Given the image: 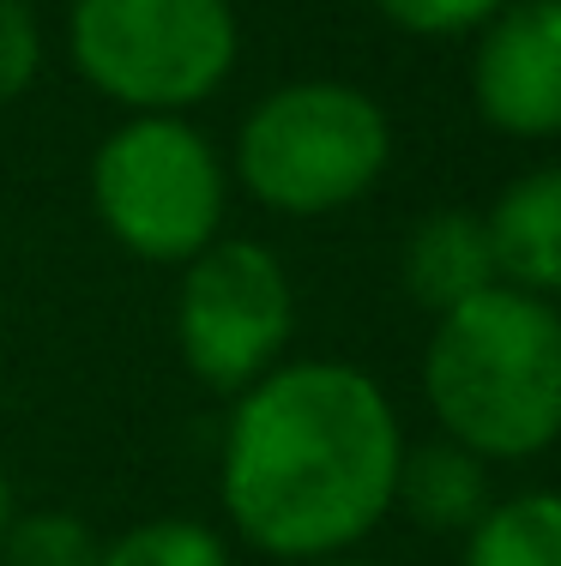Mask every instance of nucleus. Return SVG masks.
<instances>
[{"label":"nucleus","mask_w":561,"mask_h":566,"mask_svg":"<svg viewBox=\"0 0 561 566\" xmlns=\"http://www.w3.org/2000/svg\"><path fill=\"white\" fill-rule=\"evenodd\" d=\"M398 458V410L374 374L332 356L278 361L236 392L218 494L260 555L332 560L393 512Z\"/></svg>","instance_id":"f257e3e1"},{"label":"nucleus","mask_w":561,"mask_h":566,"mask_svg":"<svg viewBox=\"0 0 561 566\" xmlns=\"http://www.w3.org/2000/svg\"><path fill=\"white\" fill-rule=\"evenodd\" d=\"M423 398L447 440L489 464H519L561 440V307L496 290L435 314Z\"/></svg>","instance_id":"f03ea898"},{"label":"nucleus","mask_w":561,"mask_h":566,"mask_svg":"<svg viewBox=\"0 0 561 566\" xmlns=\"http://www.w3.org/2000/svg\"><path fill=\"white\" fill-rule=\"evenodd\" d=\"M393 164V120L363 85L297 78L253 103L236 139V181L278 218H332L374 193Z\"/></svg>","instance_id":"7ed1b4c3"},{"label":"nucleus","mask_w":561,"mask_h":566,"mask_svg":"<svg viewBox=\"0 0 561 566\" xmlns=\"http://www.w3.org/2000/svg\"><path fill=\"white\" fill-rule=\"evenodd\" d=\"M73 66L97 97L133 115H181L236 73L230 0H73Z\"/></svg>","instance_id":"20e7f679"},{"label":"nucleus","mask_w":561,"mask_h":566,"mask_svg":"<svg viewBox=\"0 0 561 566\" xmlns=\"http://www.w3.org/2000/svg\"><path fill=\"white\" fill-rule=\"evenodd\" d=\"M91 206L133 260L187 265L218 241L230 175L181 115H133L91 157Z\"/></svg>","instance_id":"39448f33"},{"label":"nucleus","mask_w":561,"mask_h":566,"mask_svg":"<svg viewBox=\"0 0 561 566\" xmlns=\"http://www.w3.org/2000/svg\"><path fill=\"white\" fill-rule=\"evenodd\" d=\"M297 332V290L272 248L260 241H211L187 260L176 295V344L199 386L248 392L278 368Z\"/></svg>","instance_id":"423d86ee"},{"label":"nucleus","mask_w":561,"mask_h":566,"mask_svg":"<svg viewBox=\"0 0 561 566\" xmlns=\"http://www.w3.org/2000/svg\"><path fill=\"white\" fill-rule=\"evenodd\" d=\"M471 103L507 139L561 133V0H507L477 31Z\"/></svg>","instance_id":"0eeeda50"},{"label":"nucleus","mask_w":561,"mask_h":566,"mask_svg":"<svg viewBox=\"0 0 561 566\" xmlns=\"http://www.w3.org/2000/svg\"><path fill=\"white\" fill-rule=\"evenodd\" d=\"M496 277L507 290H526L555 302L561 295V164L526 169L507 181V193L484 211Z\"/></svg>","instance_id":"6e6552de"},{"label":"nucleus","mask_w":561,"mask_h":566,"mask_svg":"<svg viewBox=\"0 0 561 566\" xmlns=\"http://www.w3.org/2000/svg\"><path fill=\"white\" fill-rule=\"evenodd\" d=\"M398 277H405L411 302H423L429 314L471 302V295L496 290V253H489V229L484 211H429L417 218V229L405 235L398 253Z\"/></svg>","instance_id":"1a4fd4ad"},{"label":"nucleus","mask_w":561,"mask_h":566,"mask_svg":"<svg viewBox=\"0 0 561 566\" xmlns=\"http://www.w3.org/2000/svg\"><path fill=\"white\" fill-rule=\"evenodd\" d=\"M393 506H405L411 524L429 536H465L489 512V458H477L447 434L429 447H405Z\"/></svg>","instance_id":"9d476101"},{"label":"nucleus","mask_w":561,"mask_h":566,"mask_svg":"<svg viewBox=\"0 0 561 566\" xmlns=\"http://www.w3.org/2000/svg\"><path fill=\"white\" fill-rule=\"evenodd\" d=\"M465 566H561V494L531 489L489 501L465 531Z\"/></svg>","instance_id":"9b49d317"},{"label":"nucleus","mask_w":561,"mask_h":566,"mask_svg":"<svg viewBox=\"0 0 561 566\" xmlns=\"http://www.w3.org/2000/svg\"><path fill=\"white\" fill-rule=\"evenodd\" d=\"M0 566H103V543L79 512H19L0 536Z\"/></svg>","instance_id":"f8f14e48"},{"label":"nucleus","mask_w":561,"mask_h":566,"mask_svg":"<svg viewBox=\"0 0 561 566\" xmlns=\"http://www.w3.org/2000/svg\"><path fill=\"white\" fill-rule=\"evenodd\" d=\"M103 566H230V548L199 518H145L103 548Z\"/></svg>","instance_id":"ddd939ff"},{"label":"nucleus","mask_w":561,"mask_h":566,"mask_svg":"<svg viewBox=\"0 0 561 566\" xmlns=\"http://www.w3.org/2000/svg\"><path fill=\"white\" fill-rule=\"evenodd\" d=\"M43 73V24L24 0H0V109L19 103Z\"/></svg>","instance_id":"4468645a"},{"label":"nucleus","mask_w":561,"mask_h":566,"mask_svg":"<svg viewBox=\"0 0 561 566\" xmlns=\"http://www.w3.org/2000/svg\"><path fill=\"white\" fill-rule=\"evenodd\" d=\"M507 7V0H374L386 24L411 36H465V31H484L489 19Z\"/></svg>","instance_id":"2eb2a0df"},{"label":"nucleus","mask_w":561,"mask_h":566,"mask_svg":"<svg viewBox=\"0 0 561 566\" xmlns=\"http://www.w3.org/2000/svg\"><path fill=\"white\" fill-rule=\"evenodd\" d=\"M12 518H19V501H12V476H7V464H0V536H7Z\"/></svg>","instance_id":"dca6fc26"},{"label":"nucleus","mask_w":561,"mask_h":566,"mask_svg":"<svg viewBox=\"0 0 561 566\" xmlns=\"http://www.w3.org/2000/svg\"><path fill=\"white\" fill-rule=\"evenodd\" d=\"M309 566H374V560H351V555H332V560H309Z\"/></svg>","instance_id":"f3484780"}]
</instances>
